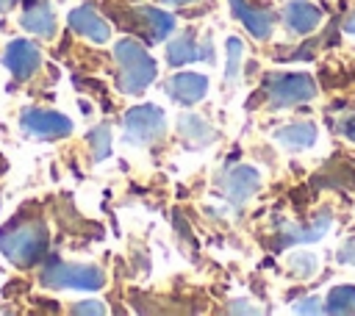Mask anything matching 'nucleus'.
Masks as SVG:
<instances>
[{
    "instance_id": "nucleus-1",
    "label": "nucleus",
    "mask_w": 355,
    "mask_h": 316,
    "mask_svg": "<svg viewBox=\"0 0 355 316\" xmlns=\"http://www.w3.org/2000/svg\"><path fill=\"white\" fill-rule=\"evenodd\" d=\"M50 244L47 225L39 216H14L8 225L0 227V252L17 266H33L44 258Z\"/></svg>"
},
{
    "instance_id": "nucleus-2",
    "label": "nucleus",
    "mask_w": 355,
    "mask_h": 316,
    "mask_svg": "<svg viewBox=\"0 0 355 316\" xmlns=\"http://www.w3.org/2000/svg\"><path fill=\"white\" fill-rule=\"evenodd\" d=\"M114 58L119 64V80H116L119 91L139 94L155 80V72H158L155 58H150V53L139 42H133V39L116 42L114 44Z\"/></svg>"
},
{
    "instance_id": "nucleus-3",
    "label": "nucleus",
    "mask_w": 355,
    "mask_h": 316,
    "mask_svg": "<svg viewBox=\"0 0 355 316\" xmlns=\"http://www.w3.org/2000/svg\"><path fill=\"white\" fill-rule=\"evenodd\" d=\"M39 280L50 288H80V291H94L105 283V274L100 266L89 263H64L61 258H50L39 274Z\"/></svg>"
},
{
    "instance_id": "nucleus-4",
    "label": "nucleus",
    "mask_w": 355,
    "mask_h": 316,
    "mask_svg": "<svg viewBox=\"0 0 355 316\" xmlns=\"http://www.w3.org/2000/svg\"><path fill=\"white\" fill-rule=\"evenodd\" d=\"M266 94H269V103L275 108H286V105L313 100L316 97V83L305 72H280V75L266 78Z\"/></svg>"
},
{
    "instance_id": "nucleus-5",
    "label": "nucleus",
    "mask_w": 355,
    "mask_h": 316,
    "mask_svg": "<svg viewBox=\"0 0 355 316\" xmlns=\"http://www.w3.org/2000/svg\"><path fill=\"white\" fill-rule=\"evenodd\" d=\"M125 141L128 144H136V147H144V144H153L164 136L166 130V119H164V111L155 108V105H133L125 119Z\"/></svg>"
},
{
    "instance_id": "nucleus-6",
    "label": "nucleus",
    "mask_w": 355,
    "mask_h": 316,
    "mask_svg": "<svg viewBox=\"0 0 355 316\" xmlns=\"http://www.w3.org/2000/svg\"><path fill=\"white\" fill-rule=\"evenodd\" d=\"M22 128L39 139H61L72 133V119L58 114V111H42V108H31L19 116Z\"/></svg>"
},
{
    "instance_id": "nucleus-7",
    "label": "nucleus",
    "mask_w": 355,
    "mask_h": 316,
    "mask_svg": "<svg viewBox=\"0 0 355 316\" xmlns=\"http://www.w3.org/2000/svg\"><path fill=\"white\" fill-rule=\"evenodd\" d=\"M258 186H261V175H258V169L244 166V164L227 169V172L219 177V188H222V194H225L233 205L247 202V200L258 191Z\"/></svg>"
},
{
    "instance_id": "nucleus-8",
    "label": "nucleus",
    "mask_w": 355,
    "mask_h": 316,
    "mask_svg": "<svg viewBox=\"0 0 355 316\" xmlns=\"http://www.w3.org/2000/svg\"><path fill=\"white\" fill-rule=\"evenodd\" d=\"M3 64L14 72V78L28 80V78L39 69L42 53H39V47H36L33 42H28V39H14V42L6 47V53H3Z\"/></svg>"
},
{
    "instance_id": "nucleus-9",
    "label": "nucleus",
    "mask_w": 355,
    "mask_h": 316,
    "mask_svg": "<svg viewBox=\"0 0 355 316\" xmlns=\"http://www.w3.org/2000/svg\"><path fill=\"white\" fill-rule=\"evenodd\" d=\"M200 58L202 61H214V44H211V39H202V44H200L194 39V33H180L166 47V61L172 67L189 64V61H200Z\"/></svg>"
},
{
    "instance_id": "nucleus-10",
    "label": "nucleus",
    "mask_w": 355,
    "mask_h": 316,
    "mask_svg": "<svg viewBox=\"0 0 355 316\" xmlns=\"http://www.w3.org/2000/svg\"><path fill=\"white\" fill-rule=\"evenodd\" d=\"M205 91H208V78L205 75H197V72H178L166 83V94L175 103H180V105L197 103L200 97H205Z\"/></svg>"
},
{
    "instance_id": "nucleus-11",
    "label": "nucleus",
    "mask_w": 355,
    "mask_h": 316,
    "mask_svg": "<svg viewBox=\"0 0 355 316\" xmlns=\"http://www.w3.org/2000/svg\"><path fill=\"white\" fill-rule=\"evenodd\" d=\"M69 28H72L75 33L92 39V42H100V44L111 39V28L105 25V19H103L92 6L75 8V11L69 14Z\"/></svg>"
},
{
    "instance_id": "nucleus-12",
    "label": "nucleus",
    "mask_w": 355,
    "mask_h": 316,
    "mask_svg": "<svg viewBox=\"0 0 355 316\" xmlns=\"http://www.w3.org/2000/svg\"><path fill=\"white\" fill-rule=\"evenodd\" d=\"M133 14H136V19H139L141 33H144L150 42H161V39H166V36L175 30V17L166 14V11H161V8H155V6H141V8H136Z\"/></svg>"
},
{
    "instance_id": "nucleus-13",
    "label": "nucleus",
    "mask_w": 355,
    "mask_h": 316,
    "mask_svg": "<svg viewBox=\"0 0 355 316\" xmlns=\"http://www.w3.org/2000/svg\"><path fill=\"white\" fill-rule=\"evenodd\" d=\"M283 19H286V25L294 30V33H311L319 22H322V11L313 6V3H308V0H291L286 8H283Z\"/></svg>"
},
{
    "instance_id": "nucleus-14",
    "label": "nucleus",
    "mask_w": 355,
    "mask_h": 316,
    "mask_svg": "<svg viewBox=\"0 0 355 316\" xmlns=\"http://www.w3.org/2000/svg\"><path fill=\"white\" fill-rule=\"evenodd\" d=\"M227 3H230L233 14L247 25V30H250L255 39H266V36L272 33V14H269V11L255 8V6H250L247 0H227Z\"/></svg>"
},
{
    "instance_id": "nucleus-15",
    "label": "nucleus",
    "mask_w": 355,
    "mask_h": 316,
    "mask_svg": "<svg viewBox=\"0 0 355 316\" xmlns=\"http://www.w3.org/2000/svg\"><path fill=\"white\" fill-rule=\"evenodd\" d=\"M316 136H319V130L313 122H291V125L275 130V141L283 144L286 150H308L316 144Z\"/></svg>"
},
{
    "instance_id": "nucleus-16",
    "label": "nucleus",
    "mask_w": 355,
    "mask_h": 316,
    "mask_svg": "<svg viewBox=\"0 0 355 316\" xmlns=\"http://www.w3.org/2000/svg\"><path fill=\"white\" fill-rule=\"evenodd\" d=\"M178 133L183 136V141L189 147H205V144H211L216 139V133L208 128V122L194 116V114H186V116L178 119Z\"/></svg>"
},
{
    "instance_id": "nucleus-17",
    "label": "nucleus",
    "mask_w": 355,
    "mask_h": 316,
    "mask_svg": "<svg viewBox=\"0 0 355 316\" xmlns=\"http://www.w3.org/2000/svg\"><path fill=\"white\" fill-rule=\"evenodd\" d=\"M22 28L28 33H36V36H53L55 33V14L47 3H39V6H31L25 14H22Z\"/></svg>"
},
{
    "instance_id": "nucleus-18",
    "label": "nucleus",
    "mask_w": 355,
    "mask_h": 316,
    "mask_svg": "<svg viewBox=\"0 0 355 316\" xmlns=\"http://www.w3.org/2000/svg\"><path fill=\"white\" fill-rule=\"evenodd\" d=\"M330 216H322V219H316L313 225H308V227H294V225H288L286 230H283V238L277 241V247H286V244H297V241H316V238H322L327 230H330Z\"/></svg>"
},
{
    "instance_id": "nucleus-19",
    "label": "nucleus",
    "mask_w": 355,
    "mask_h": 316,
    "mask_svg": "<svg viewBox=\"0 0 355 316\" xmlns=\"http://www.w3.org/2000/svg\"><path fill=\"white\" fill-rule=\"evenodd\" d=\"M324 302L327 313H355V286H333Z\"/></svg>"
},
{
    "instance_id": "nucleus-20",
    "label": "nucleus",
    "mask_w": 355,
    "mask_h": 316,
    "mask_svg": "<svg viewBox=\"0 0 355 316\" xmlns=\"http://www.w3.org/2000/svg\"><path fill=\"white\" fill-rule=\"evenodd\" d=\"M286 263H288V272H291V274H297L300 280L313 277V274H316V269H319V258H316L313 252H291Z\"/></svg>"
},
{
    "instance_id": "nucleus-21",
    "label": "nucleus",
    "mask_w": 355,
    "mask_h": 316,
    "mask_svg": "<svg viewBox=\"0 0 355 316\" xmlns=\"http://www.w3.org/2000/svg\"><path fill=\"white\" fill-rule=\"evenodd\" d=\"M86 141L92 144V158L94 161H103L108 152H111V128L108 125H97L89 130Z\"/></svg>"
},
{
    "instance_id": "nucleus-22",
    "label": "nucleus",
    "mask_w": 355,
    "mask_h": 316,
    "mask_svg": "<svg viewBox=\"0 0 355 316\" xmlns=\"http://www.w3.org/2000/svg\"><path fill=\"white\" fill-rule=\"evenodd\" d=\"M225 47H227V69H225V78H227L230 83H236L239 67H241V55H244V44H241L236 36H230Z\"/></svg>"
},
{
    "instance_id": "nucleus-23",
    "label": "nucleus",
    "mask_w": 355,
    "mask_h": 316,
    "mask_svg": "<svg viewBox=\"0 0 355 316\" xmlns=\"http://www.w3.org/2000/svg\"><path fill=\"white\" fill-rule=\"evenodd\" d=\"M338 261H341V263L355 266V236H352V238H347V241L338 247Z\"/></svg>"
},
{
    "instance_id": "nucleus-24",
    "label": "nucleus",
    "mask_w": 355,
    "mask_h": 316,
    "mask_svg": "<svg viewBox=\"0 0 355 316\" xmlns=\"http://www.w3.org/2000/svg\"><path fill=\"white\" fill-rule=\"evenodd\" d=\"M338 130H341L349 141H355V111H349V114H344V116L338 119Z\"/></svg>"
},
{
    "instance_id": "nucleus-25",
    "label": "nucleus",
    "mask_w": 355,
    "mask_h": 316,
    "mask_svg": "<svg viewBox=\"0 0 355 316\" xmlns=\"http://www.w3.org/2000/svg\"><path fill=\"white\" fill-rule=\"evenodd\" d=\"M294 310H297V313H319V310H322V299H319V297H308V299H302L300 305H294Z\"/></svg>"
},
{
    "instance_id": "nucleus-26",
    "label": "nucleus",
    "mask_w": 355,
    "mask_h": 316,
    "mask_svg": "<svg viewBox=\"0 0 355 316\" xmlns=\"http://www.w3.org/2000/svg\"><path fill=\"white\" fill-rule=\"evenodd\" d=\"M72 313H94V316H100V313H105V308H103L97 299H89V302L75 305V308H72Z\"/></svg>"
},
{
    "instance_id": "nucleus-27",
    "label": "nucleus",
    "mask_w": 355,
    "mask_h": 316,
    "mask_svg": "<svg viewBox=\"0 0 355 316\" xmlns=\"http://www.w3.org/2000/svg\"><path fill=\"white\" fill-rule=\"evenodd\" d=\"M344 30H347V33H355V14H352V17L344 22Z\"/></svg>"
},
{
    "instance_id": "nucleus-28",
    "label": "nucleus",
    "mask_w": 355,
    "mask_h": 316,
    "mask_svg": "<svg viewBox=\"0 0 355 316\" xmlns=\"http://www.w3.org/2000/svg\"><path fill=\"white\" fill-rule=\"evenodd\" d=\"M230 310H244V313H255V308H250V305H233Z\"/></svg>"
},
{
    "instance_id": "nucleus-29",
    "label": "nucleus",
    "mask_w": 355,
    "mask_h": 316,
    "mask_svg": "<svg viewBox=\"0 0 355 316\" xmlns=\"http://www.w3.org/2000/svg\"><path fill=\"white\" fill-rule=\"evenodd\" d=\"M14 3H17V0H0V11H8Z\"/></svg>"
},
{
    "instance_id": "nucleus-30",
    "label": "nucleus",
    "mask_w": 355,
    "mask_h": 316,
    "mask_svg": "<svg viewBox=\"0 0 355 316\" xmlns=\"http://www.w3.org/2000/svg\"><path fill=\"white\" fill-rule=\"evenodd\" d=\"M164 3H172V6H189V3H194V0H164Z\"/></svg>"
}]
</instances>
